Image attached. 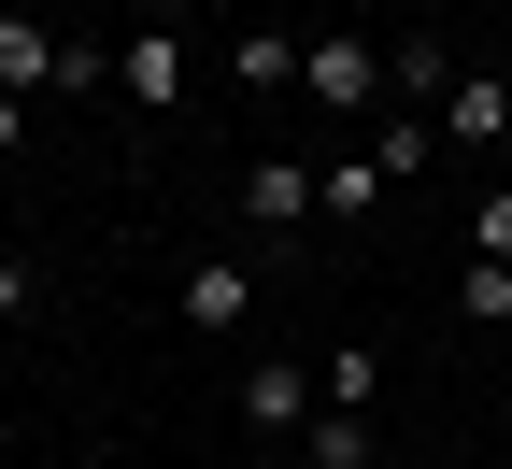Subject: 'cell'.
<instances>
[{"mask_svg":"<svg viewBox=\"0 0 512 469\" xmlns=\"http://www.w3.org/2000/svg\"><path fill=\"white\" fill-rule=\"evenodd\" d=\"M228 72H242L256 100H271V86H299V29H242V43H228Z\"/></svg>","mask_w":512,"mask_h":469,"instance_id":"cell-8","label":"cell"},{"mask_svg":"<svg viewBox=\"0 0 512 469\" xmlns=\"http://www.w3.org/2000/svg\"><path fill=\"white\" fill-rule=\"evenodd\" d=\"M43 469H72V455H43Z\"/></svg>","mask_w":512,"mask_h":469,"instance_id":"cell-16","label":"cell"},{"mask_svg":"<svg viewBox=\"0 0 512 469\" xmlns=\"http://www.w3.org/2000/svg\"><path fill=\"white\" fill-rule=\"evenodd\" d=\"M15 143H29V100H0V157H15Z\"/></svg>","mask_w":512,"mask_h":469,"instance_id":"cell-15","label":"cell"},{"mask_svg":"<svg viewBox=\"0 0 512 469\" xmlns=\"http://www.w3.org/2000/svg\"><path fill=\"white\" fill-rule=\"evenodd\" d=\"M498 86H512V57H498Z\"/></svg>","mask_w":512,"mask_h":469,"instance_id":"cell-17","label":"cell"},{"mask_svg":"<svg viewBox=\"0 0 512 469\" xmlns=\"http://www.w3.org/2000/svg\"><path fill=\"white\" fill-rule=\"evenodd\" d=\"M470 256H512V185H484V199H470Z\"/></svg>","mask_w":512,"mask_h":469,"instance_id":"cell-13","label":"cell"},{"mask_svg":"<svg viewBox=\"0 0 512 469\" xmlns=\"http://www.w3.org/2000/svg\"><path fill=\"white\" fill-rule=\"evenodd\" d=\"M0 313H29V256H0Z\"/></svg>","mask_w":512,"mask_h":469,"instance_id":"cell-14","label":"cell"},{"mask_svg":"<svg viewBox=\"0 0 512 469\" xmlns=\"http://www.w3.org/2000/svg\"><path fill=\"white\" fill-rule=\"evenodd\" d=\"M441 143H512V86L498 72H456V86H441Z\"/></svg>","mask_w":512,"mask_h":469,"instance_id":"cell-7","label":"cell"},{"mask_svg":"<svg viewBox=\"0 0 512 469\" xmlns=\"http://www.w3.org/2000/svg\"><path fill=\"white\" fill-rule=\"evenodd\" d=\"M313 384H328V413H370V398H384V356H328Z\"/></svg>","mask_w":512,"mask_h":469,"instance_id":"cell-10","label":"cell"},{"mask_svg":"<svg viewBox=\"0 0 512 469\" xmlns=\"http://www.w3.org/2000/svg\"><path fill=\"white\" fill-rule=\"evenodd\" d=\"M456 313L470 327H512V256H470V271H456Z\"/></svg>","mask_w":512,"mask_h":469,"instance_id":"cell-9","label":"cell"},{"mask_svg":"<svg viewBox=\"0 0 512 469\" xmlns=\"http://www.w3.org/2000/svg\"><path fill=\"white\" fill-rule=\"evenodd\" d=\"M242 214H256V228H299V214H328V185H313L299 157H256V171H242Z\"/></svg>","mask_w":512,"mask_h":469,"instance_id":"cell-5","label":"cell"},{"mask_svg":"<svg viewBox=\"0 0 512 469\" xmlns=\"http://www.w3.org/2000/svg\"><path fill=\"white\" fill-rule=\"evenodd\" d=\"M29 86H86V57L57 43L43 15H0V100H29Z\"/></svg>","mask_w":512,"mask_h":469,"instance_id":"cell-3","label":"cell"},{"mask_svg":"<svg viewBox=\"0 0 512 469\" xmlns=\"http://www.w3.org/2000/svg\"><path fill=\"white\" fill-rule=\"evenodd\" d=\"M114 86L143 100V114H171V100H185V29H171V15H143V29L114 43Z\"/></svg>","mask_w":512,"mask_h":469,"instance_id":"cell-2","label":"cell"},{"mask_svg":"<svg viewBox=\"0 0 512 469\" xmlns=\"http://www.w3.org/2000/svg\"><path fill=\"white\" fill-rule=\"evenodd\" d=\"M242 313H256V271H242V256H200V271H185V327H200V342H228Z\"/></svg>","mask_w":512,"mask_h":469,"instance_id":"cell-4","label":"cell"},{"mask_svg":"<svg viewBox=\"0 0 512 469\" xmlns=\"http://www.w3.org/2000/svg\"><path fill=\"white\" fill-rule=\"evenodd\" d=\"M313 469H370V413H313Z\"/></svg>","mask_w":512,"mask_h":469,"instance_id":"cell-11","label":"cell"},{"mask_svg":"<svg viewBox=\"0 0 512 469\" xmlns=\"http://www.w3.org/2000/svg\"><path fill=\"white\" fill-rule=\"evenodd\" d=\"M427 143H441V128H370V171H384V185H413V171H427Z\"/></svg>","mask_w":512,"mask_h":469,"instance_id":"cell-12","label":"cell"},{"mask_svg":"<svg viewBox=\"0 0 512 469\" xmlns=\"http://www.w3.org/2000/svg\"><path fill=\"white\" fill-rule=\"evenodd\" d=\"M242 427H313V370L299 356H256L242 370Z\"/></svg>","mask_w":512,"mask_h":469,"instance_id":"cell-6","label":"cell"},{"mask_svg":"<svg viewBox=\"0 0 512 469\" xmlns=\"http://www.w3.org/2000/svg\"><path fill=\"white\" fill-rule=\"evenodd\" d=\"M299 86H313V114H370L384 86H399V57H384L370 29H313L299 43Z\"/></svg>","mask_w":512,"mask_h":469,"instance_id":"cell-1","label":"cell"}]
</instances>
